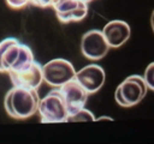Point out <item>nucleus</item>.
I'll return each mask as SVG.
<instances>
[{
  "mask_svg": "<svg viewBox=\"0 0 154 144\" xmlns=\"http://www.w3.org/2000/svg\"><path fill=\"white\" fill-rule=\"evenodd\" d=\"M148 91V86L143 77L138 74H132L126 77L117 88L114 98L117 103L122 107L129 108L140 103Z\"/></svg>",
  "mask_w": 154,
  "mask_h": 144,
  "instance_id": "4",
  "label": "nucleus"
},
{
  "mask_svg": "<svg viewBox=\"0 0 154 144\" xmlns=\"http://www.w3.org/2000/svg\"><path fill=\"white\" fill-rule=\"evenodd\" d=\"M37 112L41 118V122H66L69 110L59 88L49 91L42 100H40Z\"/></svg>",
  "mask_w": 154,
  "mask_h": 144,
  "instance_id": "3",
  "label": "nucleus"
},
{
  "mask_svg": "<svg viewBox=\"0 0 154 144\" xmlns=\"http://www.w3.org/2000/svg\"><path fill=\"white\" fill-rule=\"evenodd\" d=\"M8 76L14 86L37 89L43 82L42 65L36 60H34L31 64L23 68H19L17 71H10Z\"/></svg>",
  "mask_w": 154,
  "mask_h": 144,
  "instance_id": "7",
  "label": "nucleus"
},
{
  "mask_svg": "<svg viewBox=\"0 0 154 144\" xmlns=\"http://www.w3.org/2000/svg\"><path fill=\"white\" fill-rule=\"evenodd\" d=\"M75 79L84 88L88 94H94L102 88L106 79V73L101 66L90 64L79 71H76Z\"/></svg>",
  "mask_w": 154,
  "mask_h": 144,
  "instance_id": "9",
  "label": "nucleus"
},
{
  "mask_svg": "<svg viewBox=\"0 0 154 144\" xmlns=\"http://www.w3.org/2000/svg\"><path fill=\"white\" fill-rule=\"evenodd\" d=\"M34 60L30 47L19 40L7 37L0 41V72L17 71L28 66Z\"/></svg>",
  "mask_w": 154,
  "mask_h": 144,
  "instance_id": "2",
  "label": "nucleus"
},
{
  "mask_svg": "<svg viewBox=\"0 0 154 144\" xmlns=\"http://www.w3.org/2000/svg\"><path fill=\"white\" fill-rule=\"evenodd\" d=\"M76 70L73 65L65 59H53L42 66L43 80L55 88L75 78Z\"/></svg>",
  "mask_w": 154,
  "mask_h": 144,
  "instance_id": "5",
  "label": "nucleus"
},
{
  "mask_svg": "<svg viewBox=\"0 0 154 144\" xmlns=\"http://www.w3.org/2000/svg\"><path fill=\"white\" fill-rule=\"evenodd\" d=\"M30 0H6V4L11 7V8H22L26 5H29Z\"/></svg>",
  "mask_w": 154,
  "mask_h": 144,
  "instance_id": "14",
  "label": "nucleus"
},
{
  "mask_svg": "<svg viewBox=\"0 0 154 144\" xmlns=\"http://www.w3.org/2000/svg\"><path fill=\"white\" fill-rule=\"evenodd\" d=\"M70 122V121H95V118L94 115L85 108H82L79 110H77L76 113H72V114H69L67 119H66V122Z\"/></svg>",
  "mask_w": 154,
  "mask_h": 144,
  "instance_id": "12",
  "label": "nucleus"
},
{
  "mask_svg": "<svg viewBox=\"0 0 154 144\" xmlns=\"http://www.w3.org/2000/svg\"><path fill=\"white\" fill-rule=\"evenodd\" d=\"M105 40L107 41L109 48H118L123 46L130 37V26L124 20H111L101 30Z\"/></svg>",
  "mask_w": 154,
  "mask_h": 144,
  "instance_id": "11",
  "label": "nucleus"
},
{
  "mask_svg": "<svg viewBox=\"0 0 154 144\" xmlns=\"http://www.w3.org/2000/svg\"><path fill=\"white\" fill-rule=\"evenodd\" d=\"M83 1H84V2H87V4H88V2H90V1H93V0H83Z\"/></svg>",
  "mask_w": 154,
  "mask_h": 144,
  "instance_id": "16",
  "label": "nucleus"
},
{
  "mask_svg": "<svg viewBox=\"0 0 154 144\" xmlns=\"http://www.w3.org/2000/svg\"><path fill=\"white\" fill-rule=\"evenodd\" d=\"M40 96L37 89L14 86L10 89L4 100L6 113L17 120H23L32 116L38 108Z\"/></svg>",
  "mask_w": 154,
  "mask_h": 144,
  "instance_id": "1",
  "label": "nucleus"
},
{
  "mask_svg": "<svg viewBox=\"0 0 154 144\" xmlns=\"http://www.w3.org/2000/svg\"><path fill=\"white\" fill-rule=\"evenodd\" d=\"M59 90L64 97L69 114L76 113L77 110L85 107L89 94L75 78L59 86Z\"/></svg>",
  "mask_w": 154,
  "mask_h": 144,
  "instance_id": "10",
  "label": "nucleus"
},
{
  "mask_svg": "<svg viewBox=\"0 0 154 144\" xmlns=\"http://www.w3.org/2000/svg\"><path fill=\"white\" fill-rule=\"evenodd\" d=\"M52 6L61 23L79 22L88 13V4L83 0H58Z\"/></svg>",
  "mask_w": 154,
  "mask_h": 144,
  "instance_id": "8",
  "label": "nucleus"
},
{
  "mask_svg": "<svg viewBox=\"0 0 154 144\" xmlns=\"http://www.w3.org/2000/svg\"><path fill=\"white\" fill-rule=\"evenodd\" d=\"M109 50V46L105 40L101 30H89L81 40V52L82 54L93 61L102 59Z\"/></svg>",
  "mask_w": 154,
  "mask_h": 144,
  "instance_id": "6",
  "label": "nucleus"
},
{
  "mask_svg": "<svg viewBox=\"0 0 154 144\" xmlns=\"http://www.w3.org/2000/svg\"><path fill=\"white\" fill-rule=\"evenodd\" d=\"M143 79L148 86V90H154V62H150L147 66Z\"/></svg>",
  "mask_w": 154,
  "mask_h": 144,
  "instance_id": "13",
  "label": "nucleus"
},
{
  "mask_svg": "<svg viewBox=\"0 0 154 144\" xmlns=\"http://www.w3.org/2000/svg\"><path fill=\"white\" fill-rule=\"evenodd\" d=\"M55 1L58 0H30L29 5H34L37 7H48V6H52Z\"/></svg>",
  "mask_w": 154,
  "mask_h": 144,
  "instance_id": "15",
  "label": "nucleus"
}]
</instances>
